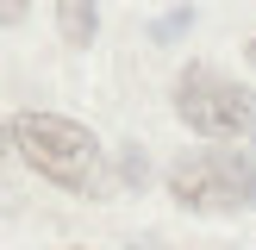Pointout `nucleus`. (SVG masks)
I'll return each instance as SVG.
<instances>
[{
	"instance_id": "f257e3e1",
	"label": "nucleus",
	"mask_w": 256,
	"mask_h": 250,
	"mask_svg": "<svg viewBox=\"0 0 256 250\" xmlns=\"http://www.w3.org/2000/svg\"><path fill=\"white\" fill-rule=\"evenodd\" d=\"M6 144L32 162L44 182L69 188V194H100V138L88 132L82 119H62V112H19L6 125Z\"/></svg>"
},
{
	"instance_id": "f03ea898",
	"label": "nucleus",
	"mask_w": 256,
	"mask_h": 250,
	"mask_svg": "<svg viewBox=\"0 0 256 250\" xmlns=\"http://www.w3.org/2000/svg\"><path fill=\"white\" fill-rule=\"evenodd\" d=\"M169 194L188 212H250L256 206V150H194L169 169Z\"/></svg>"
},
{
	"instance_id": "7ed1b4c3",
	"label": "nucleus",
	"mask_w": 256,
	"mask_h": 250,
	"mask_svg": "<svg viewBox=\"0 0 256 250\" xmlns=\"http://www.w3.org/2000/svg\"><path fill=\"white\" fill-rule=\"evenodd\" d=\"M175 119L200 138H250L256 132V94L219 69H188L175 82Z\"/></svg>"
},
{
	"instance_id": "20e7f679",
	"label": "nucleus",
	"mask_w": 256,
	"mask_h": 250,
	"mask_svg": "<svg viewBox=\"0 0 256 250\" xmlns=\"http://www.w3.org/2000/svg\"><path fill=\"white\" fill-rule=\"evenodd\" d=\"M56 32L69 50H88L94 44V0H56Z\"/></svg>"
},
{
	"instance_id": "39448f33",
	"label": "nucleus",
	"mask_w": 256,
	"mask_h": 250,
	"mask_svg": "<svg viewBox=\"0 0 256 250\" xmlns=\"http://www.w3.org/2000/svg\"><path fill=\"white\" fill-rule=\"evenodd\" d=\"M19 12H25V0H0V25H12Z\"/></svg>"
},
{
	"instance_id": "423d86ee",
	"label": "nucleus",
	"mask_w": 256,
	"mask_h": 250,
	"mask_svg": "<svg viewBox=\"0 0 256 250\" xmlns=\"http://www.w3.org/2000/svg\"><path fill=\"white\" fill-rule=\"evenodd\" d=\"M0 162H6V119H0Z\"/></svg>"
},
{
	"instance_id": "0eeeda50",
	"label": "nucleus",
	"mask_w": 256,
	"mask_h": 250,
	"mask_svg": "<svg viewBox=\"0 0 256 250\" xmlns=\"http://www.w3.org/2000/svg\"><path fill=\"white\" fill-rule=\"evenodd\" d=\"M132 250H162V244H156V238H144V244H132Z\"/></svg>"
},
{
	"instance_id": "6e6552de",
	"label": "nucleus",
	"mask_w": 256,
	"mask_h": 250,
	"mask_svg": "<svg viewBox=\"0 0 256 250\" xmlns=\"http://www.w3.org/2000/svg\"><path fill=\"white\" fill-rule=\"evenodd\" d=\"M244 56H250V69H256V38H250V50H244Z\"/></svg>"
}]
</instances>
